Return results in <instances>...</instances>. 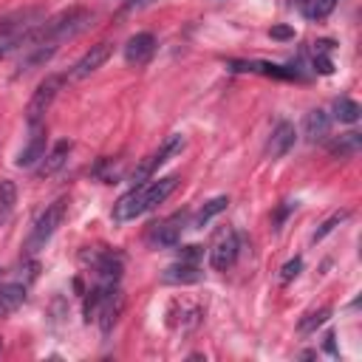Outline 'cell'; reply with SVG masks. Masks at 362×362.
I'll use <instances>...</instances> for the list:
<instances>
[{
    "mask_svg": "<svg viewBox=\"0 0 362 362\" xmlns=\"http://www.w3.org/2000/svg\"><path fill=\"white\" fill-rule=\"evenodd\" d=\"M328 130H331V116L325 110L314 107V110L305 113V119H303V136H305V141L317 144V141H322L328 136Z\"/></svg>",
    "mask_w": 362,
    "mask_h": 362,
    "instance_id": "ac0fdd59",
    "label": "cell"
},
{
    "mask_svg": "<svg viewBox=\"0 0 362 362\" xmlns=\"http://www.w3.org/2000/svg\"><path fill=\"white\" fill-rule=\"evenodd\" d=\"M201 317H204V308H201L198 303H192V300H173L170 308H167V322H170V328H173V331H181V334L198 328Z\"/></svg>",
    "mask_w": 362,
    "mask_h": 362,
    "instance_id": "9c48e42d",
    "label": "cell"
},
{
    "mask_svg": "<svg viewBox=\"0 0 362 362\" xmlns=\"http://www.w3.org/2000/svg\"><path fill=\"white\" fill-rule=\"evenodd\" d=\"M0 277H3V269H0Z\"/></svg>",
    "mask_w": 362,
    "mask_h": 362,
    "instance_id": "d6a6232c",
    "label": "cell"
},
{
    "mask_svg": "<svg viewBox=\"0 0 362 362\" xmlns=\"http://www.w3.org/2000/svg\"><path fill=\"white\" fill-rule=\"evenodd\" d=\"M175 184H178L175 175H164V178H153V181L136 184L130 192H124V195L113 204V221H116V223L136 221L139 215L156 209V206L175 189Z\"/></svg>",
    "mask_w": 362,
    "mask_h": 362,
    "instance_id": "6da1fadb",
    "label": "cell"
},
{
    "mask_svg": "<svg viewBox=\"0 0 362 362\" xmlns=\"http://www.w3.org/2000/svg\"><path fill=\"white\" fill-rule=\"evenodd\" d=\"M238 249H240L238 232H235L232 226L218 229V235L212 238V246H209V266H212L215 272H226V269L235 263Z\"/></svg>",
    "mask_w": 362,
    "mask_h": 362,
    "instance_id": "52a82bcc",
    "label": "cell"
},
{
    "mask_svg": "<svg viewBox=\"0 0 362 362\" xmlns=\"http://www.w3.org/2000/svg\"><path fill=\"white\" fill-rule=\"evenodd\" d=\"M57 42H37V45H25L23 48V59H20V65H17V76H23V74H31L34 68H40V65H45L54 54H57Z\"/></svg>",
    "mask_w": 362,
    "mask_h": 362,
    "instance_id": "4fadbf2b",
    "label": "cell"
},
{
    "mask_svg": "<svg viewBox=\"0 0 362 362\" xmlns=\"http://www.w3.org/2000/svg\"><path fill=\"white\" fill-rule=\"evenodd\" d=\"M334 6H337V0H308V3H305V14H308L311 20H322V17L331 14Z\"/></svg>",
    "mask_w": 362,
    "mask_h": 362,
    "instance_id": "4316f807",
    "label": "cell"
},
{
    "mask_svg": "<svg viewBox=\"0 0 362 362\" xmlns=\"http://www.w3.org/2000/svg\"><path fill=\"white\" fill-rule=\"evenodd\" d=\"M93 20V11L85 8V6H71V8H62L59 14L48 17L40 23V28L25 40V45H37V42H65V40H74L76 34H82ZM23 45V48H25Z\"/></svg>",
    "mask_w": 362,
    "mask_h": 362,
    "instance_id": "7a4b0ae2",
    "label": "cell"
},
{
    "mask_svg": "<svg viewBox=\"0 0 362 362\" xmlns=\"http://www.w3.org/2000/svg\"><path fill=\"white\" fill-rule=\"evenodd\" d=\"M322 348H325L331 356H337V345H334V334H331V331L325 334V342H322Z\"/></svg>",
    "mask_w": 362,
    "mask_h": 362,
    "instance_id": "4dcf8cb0",
    "label": "cell"
},
{
    "mask_svg": "<svg viewBox=\"0 0 362 362\" xmlns=\"http://www.w3.org/2000/svg\"><path fill=\"white\" fill-rule=\"evenodd\" d=\"M317 48H314V68L320 71V74H331L334 71V62H331V57H328V51H331V42H314Z\"/></svg>",
    "mask_w": 362,
    "mask_h": 362,
    "instance_id": "484cf974",
    "label": "cell"
},
{
    "mask_svg": "<svg viewBox=\"0 0 362 362\" xmlns=\"http://www.w3.org/2000/svg\"><path fill=\"white\" fill-rule=\"evenodd\" d=\"M65 79H68V76L51 74V76H45V79L37 85V90L31 93V99H28V105H25V119H28L31 127L40 124L42 116L51 110V105H54V99H57V93H59V88H62Z\"/></svg>",
    "mask_w": 362,
    "mask_h": 362,
    "instance_id": "5b68a950",
    "label": "cell"
},
{
    "mask_svg": "<svg viewBox=\"0 0 362 362\" xmlns=\"http://www.w3.org/2000/svg\"><path fill=\"white\" fill-rule=\"evenodd\" d=\"M65 198H57L54 204H48L45 209H42V215L37 218V223L31 226V235L25 238V255H37L48 240H51V235L57 232V226L62 223V218H65Z\"/></svg>",
    "mask_w": 362,
    "mask_h": 362,
    "instance_id": "277c9868",
    "label": "cell"
},
{
    "mask_svg": "<svg viewBox=\"0 0 362 362\" xmlns=\"http://www.w3.org/2000/svg\"><path fill=\"white\" fill-rule=\"evenodd\" d=\"M334 119L337 122H345V124H354L359 119V105L354 99H348V96H339L334 102Z\"/></svg>",
    "mask_w": 362,
    "mask_h": 362,
    "instance_id": "603a6c76",
    "label": "cell"
},
{
    "mask_svg": "<svg viewBox=\"0 0 362 362\" xmlns=\"http://www.w3.org/2000/svg\"><path fill=\"white\" fill-rule=\"evenodd\" d=\"M269 34H272L274 40H291V37H294V28H288V25H274Z\"/></svg>",
    "mask_w": 362,
    "mask_h": 362,
    "instance_id": "f1b7e54d",
    "label": "cell"
},
{
    "mask_svg": "<svg viewBox=\"0 0 362 362\" xmlns=\"http://www.w3.org/2000/svg\"><path fill=\"white\" fill-rule=\"evenodd\" d=\"M348 218H351V212H348V209H339V212L328 215V218H325V221H322V223L317 226V232L311 235V240H314V243H320V240H322L325 235H331V232H334V229H337V226H339L342 221H348Z\"/></svg>",
    "mask_w": 362,
    "mask_h": 362,
    "instance_id": "cb8c5ba5",
    "label": "cell"
},
{
    "mask_svg": "<svg viewBox=\"0 0 362 362\" xmlns=\"http://www.w3.org/2000/svg\"><path fill=\"white\" fill-rule=\"evenodd\" d=\"M187 218H189L187 212H175V215H170V218L153 223L150 232H147V243L156 246V249H170V246H175V243L181 240V232L187 229Z\"/></svg>",
    "mask_w": 362,
    "mask_h": 362,
    "instance_id": "ba28073f",
    "label": "cell"
},
{
    "mask_svg": "<svg viewBox=\"0 0 362 362\" xmlns=\"http://www.w3.org/2000/svg\"><path fill=\"white\" fill-rule=\"evenodd\" d=\"M122 269H124L122 255H116V252H99V255H93V272H96V280L102 286H116L119 277H122Z\"/></svg>",
    "mask_w": 362,
    "mask_h": 362,
    "instance_id": "8fae6325",
    "label": "cell"
},
{
    "mask_svg": "<svg viewBox=\"0 0 362 362\" xmlns=\"http://www.w3.org/2000/svg\"><path fill=\"white\" fill-rule=\"evenodd\" d=\"M153 3H156V0H127L122 11H124V14H130V11H139V8H147V6H153Z\"/></svg>",
    "mask_w": 362,
    "mask_h": 362,
    "instance_id": "f546056e",
    "label": "cell"
},
{
    "mask_svg": "<svg viewBox=\"0 0 362 362\" xmlns=\"http://www.w3.org/2000/svg\"><path fill=\"white\" fill-rule=\"evenodd\" d=\"M294 139H297L294 124H291V122H277V127L272 130V136H269V141H266V156H269V158L286 156V153L294 147Z\"/></svg>",
    "mask_w": 362,
    "mask_h": 362,
    "instance_id": "2e32d148",
    "label": "cell"
},
{
    "mask_svg": "<svg viewBox=\"0 0 362 362\" xmlns=\"http://www.w3.org/2000/svg\"><path fill=\"white\" fill-rule=\"evenodd\" d=\"M23 300H25V286L23 283H0V317L11 314Z\"/></svg>",
    "mask_w": 362,
    "mask_h": 362,
    "instance_id": "ffe728a7",
    "label": "cell"
},
{
    "mask_svg": "<svg viewBox=\"0 0 362 362\" xmlns=\"http://www.w3.org/2000/svg\"><path fill=\"white\" fill-rule=\"evenodd\" d=\"M328 150H331V156H337V158H354V156L362 150V136H359V133H342L339 139H334V141L328 144Z\"/></svg>",
    "mask_w": 362,
    "mask_h": 362,
    "instance_id": "d6986e66",
    "label": "cell"
},
{
    "mask_svg": "<svg viewBox=\"0 0 362 362\" xmlns=\"http://www.w3.org/2000/svg\"><path fill=\"white\" fill-rule=\"evenodd\" d=\"M71 150H74V144H71L68 139H62V141H57V144H54V150H51L48 156H42V158H40V167H37V175H40V178H51L54 173H59V170L65 167V161H68V156H71Z\"/></svg>",
    "mask_w": 362,
    "mask_h": 362,
    "instance_id": "e0dca14e",
    "label": "cell"
},
{
    "mask_svg": "<svg viewBox=\"0 0 362 362\" xmlns=\"http://www.w3.org/2000/svg\"><path fill=\"white\" fill-rule=\"evenodd\" d=\"M42 20H45L42 6H25V8H17V11L6 14L0 20V59L20 51L25 45V40L40 28Z\"/></svg>",
    "mask_w": 362,
    "mask_h": 362,
    "instance_id": "3957f363",
    "label": "cell"
},
{
    "mask_svg": "<svg viewBox=\"0 0 362 362\" xmlns=\"http://www.w3.org/2000/svg\"><path fill=\"white\" fill-rule=\"evenodd\" d=\"M294 3H297V6H303V8H305V3H308V0H294Z\"/></svg>",
    "mask_w": 362,
    "mask_h": 362,
    "instance_id": "1f68e13d",
    "label": "cell"
},
{
    "mask_svg": "<svg viewBox=\"0 0 362 362\" xmlns=\"http://www.w3.org/2000/svg\"><path fill=\"white\" fill-rule=\"evenodd\" d=\"M300 269H303V257H294V260H288L286 266H283V272H280V283L283 286H288L297 274H300Z\"/></svg>",
    "mask_w": 362,
    "mask_h": 362,
    "instance_id": "83f0119b",
    "label": "cell"
},
{
    "mask_svg": "<svg viewBox=\"0 0 362 362\" xmlns=\"http://www.w3.org/2000/svg\"><path fill=\"white\" fill-rule=\"evenodd\" d=\"M201 277H204L201 266L189 260H175L161 272V283H170V286H189V283H198Z\"/></svg>",
    "mask_w": 362,
    "mask_h": 362,
    "instance_id": "5bb4252c",
    "label": "cell"
},
{
    "mask_svg": "<svg viewBox=\"0 0 362 362\" xmlns=\"http://www.w3.org/2000/svg\"><path fill=\"white\" fill-rule=\"evenodd\" d=\"M156 54V37L141 31V34H133L124 45V59L127 65H147L150 57Z\"/></svg>",
    "mask_w": 362,
    "mask_h": 362,
    "instance_id": "7c38bea8",
    "label": "cell"
},
{
    "mask_svg": "<svg viewBox=\"0 0 362 362\" xmlns=\"http://www.w3.org/2000/svg\"><path fill=\"white\" fill-rule=\"evenodd\" d=\"M42 156H45V127L34 124V133H31V139L25 141V147L17 153L14 164L23 167V170H28V167H37Z\"/></svg>",
    "mask_w": 362,
    "mask_h": 362,
    "instance_id": "9a60e30c",
    "label": "cell"
},
{
    "mask_svg": "<svg viewBox=\"0 0 362 362\" xmlns=\"http://www.w3.org/2000/svg\"><path fill=\"white\" fill-rule=\"evenodd\" d=\"M229 206V198L226 195H218V198H209L198 212H195V218H192V223L189 226H195V229H204L215 215H221L223 209Z\"/></svg>",
    "mask_w": 362,
    "mask_h": 362,
    "instance_id": "44dd1931",
    "label": "cell"
},
{
    "mask_svg": "<svg viewBox=\"0 0 362 362\" xmlns=\"http://www.w3.org/2000/svg\"><path fill=\"white\" fill-rule=\"evenodd\" d=\"M110 51H113V45L110 42H96V45H90V51L71 68V74H68V79H88L90 74H96L105 62H107V57H110Z\"/></svg>",
    "mask_w": 362,
    "mask_h": 362,
    "instance_id": "30bf717a",
    "label": "cell"
},
{
    "mask_svg": "<svg viewBox=\"0 0 362 362\" xmlns=\"http://www.w3.org/2000/svg\"><path fill=\"white\" fill-rule=\"evenodd\" d=\"M328 317H331V308H328V305H322V308H317V311H308V314L297 322V331H300V334H311V331L320 328Z\"/></svg>",
    "mask_w": 362,
    "mask_h": 362,
    "instance_id": "d4e9b609",
    "label": "cell"
},
{
    "mask_svg": "<svg viewBox=\"0 0 362 362\" xmlns=\"http://www.w3.org/2000/svg\"><path fill=\"white\" fill-rule=\"evenodd\" d=\"M0 348H3V342H0Z\"/></svg>",
    "mask_w": 362,
    "mask_h": 362,
    "instance_id": "836d02e7",
    "label": "cell"
},
{
    "mask_svg": "<svg viewBox=\"0 0 362 362\" xmlns=\"http://www.w3.org/2000/svg\"><path fill=\"white\" fill-rule=\"evenodd\" d=\"M184 144H187V141H184V136H181V133H170V136L161 141V147H158L153 156H147V158L133 170V175H130V178H133V184H136V181H139V184H141V181H150V175H153L161 164H167L170 158H175V156L184 150Z\"/></svg>",
    "mask_w": 362,
    "mask_h": 362,
    "instance_id": "8992f818",
    "label": "cell"
},
{
    "mask_svg": "<svg viewBox=\"0 0 362 362\" xmlns=\"http://www.w3.org/2000/svg\"><path fill=\"white\" fill-rule=\"evenodd\" d=\"M14 204H17V187L8 178H0V226L8 223V218L14 215Z\"/></svg>",
    "mask_w": 362,
    "mask_h": 362,
    "instance_id": "7402d4cb",
    "label": "cell"
}]
</instances>
